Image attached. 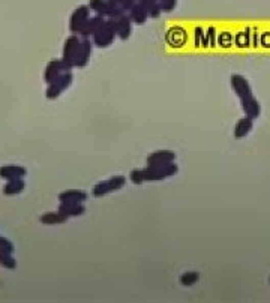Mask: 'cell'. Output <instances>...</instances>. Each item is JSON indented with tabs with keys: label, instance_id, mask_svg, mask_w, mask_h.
I'll return each instance as SVG.
<instances>
[{
	"label": "cell",
	"instance_id": "1",
	"mask_svg": "<svg viewBox=\"0 0 270 303\" xmlns=\"http://www.w3.org/2000/svg\"><path fill=\"white\" fill-rule=\"evenodd\" d=\"M143 170L146 182H161L176 176L179 173V165L176 162H170L165 165H146V168Z\"/></svg>",
	"mask_w": 270,
	"mask_h": 303
},
{
	"label": "cell",
	"instance_id": "2",
	"mask_svg": "<svg viewBox=\"0 0 270 303\" xmlns=\"http://www.w3.org/2000/svg\"><path fill=\"white\" fill-rule=\"evenodd\" d=\"M126 185V177L122 176V174H116V176L108 177L107 180H102L96 183L92 189V195L96 197V198H101V197H105L114 191H119L125 188Z\"/></svg>",
	"mask_w": 270,
	"mask_h": 303
},
{
	"label": "cell",
	"instance_id": "3",
	"mask_svg": "<svg viewBox=\"0 0 270 303\" xmlns=\"http://www.w3.org/2000/svg\"><path fill=\"white\" fill-rule=\"evenodd\" d=\"M116 38H117V35H116V29H114V24H113V20L108 18V20H105V23L101 26V29L95 33V36L92 38L93 39L92 42L98 48H107V47H110L114 42Z\"/></svg>",
	"mask_w": 270,
	"mask_h": 303
},
{
	"label": "cell",
	"instance_id": "4",
	"mask_svg": "<svg viewBox=\"0 0 270 303\" xmlns=\"http://www.w3.org/2000/svg\"><path fill=\"white\" fill-rule=\"evenodd\" d=\"M87 6L90 8V11H93L96 15L105 18V20L114 18V17H117L119 14L125 12L120 6H114V5L108 3L107 0H90Z\"/></svg>",
	"mask_w": 270,
	"mask_h": 303
},
{
	"label": "cell",
	"instance_id": "5",
	"mask_svg": "<svg viewBox=\"0 0 270 303\" xmlns=\"http://www.w3.org/2000/svg\"><path fill=\"white\" fill-rule=\"evenodd\" d=\"M80 42L81 39L77 36V35H72L71 38L66 39L65 42V48H63V66H65V71L69 72L72 68H74V59L77 56V51H78V47H80Z\"/></svg>",
	"mask_w": 270,
	"mask_h": 303
},
{
	"label": "cell",
	"instance_id": "6",
	"mask_svg": "<svg viewBox=\"0 0 270 303\" xmlns=\"http://www.w3.org/2000/svg\"><path fill=\"white\" fill-rule=\"evenodd\" d=\"M72 83V74L69 72H63L62 75H59L56 80H53L50 83L48 90H47V96L50 99H56L60 93H63Z\"/></svg>",
	"mask_w": 270,
	"mask_h": 303
},
{
	"label": "cell",
	"instance_id": "7",
	"mask_svg": "<svg viewBox=\"0 0 270 303\" xmlns=\"http://www.w3.org/2000/svg\"><path fill=\"white\" fill-rule=\"evenodd\" d=\"M230 84H231L233 92H234L236 96L239 98V101L254 95L249 81H248L243 75H240V74H233V75L230 77Z\"/></svg>",
	"mask_w": 270,
	"mask_h": 303
},
{
	"label": "cell",
	"instance_id": "8",
	"mask_svg": "<svg viewBox=\"0 0 270 303\" xmlns=\"http://www.w3.org/2000/svg\"><path fill=\"white\" fill-rule=\"evenodd\" d=\"M111 20H113V24H114V29H116L117 38H120L122 41H126L131 36V33H132V21L129 18V15L126 12H122V14H119L117 17H114Z\"/></svg>",
	"mask_w": 270,
	"mask_h": 303
},
{
	"label": "cell",
	"instance_id": "9",
	"mask_svg": "<svg viewBox=\"0 0 270 303\" xmlns=\"http://www.w3.org/2000/svg\"><path fill=\"white\" fill-rule=\"evenodd\" d=\"M90 18V8L87 5H83L80 8H77L71 17V30L72 33L78 35L81 32V29L87 23V20Z\"/></svg>",
	"mask_w": 270,
	"mask_h": 303
},
{
	"label": "cell",
	"instance_id": "10",
	"mask_svg": "<svg viewBox=\"0 0 270 303\" xmlns=\"http://www.w3.org/2000/svg\"><path fill=\"white\" fill-rule=\"evenodd\" d=\"M92 51H93V42H90V39H81L74 59V68H84L90 60Z\"/></svg>",
	"mask_w": 270,
	"mask_h": 303
},
{
	"label": "cell",
	"instance_id": "11",
	"mask_svg": "<svg viewBox=\"0 0 270 303\" xmlns=\"http://www.w3.org/2000/svg\"><path fill=\"white\" fill-rule=\"evenodd\" d=\"M146 162L148 165H165L170 162H176V152L168 150V149L152 152L148 155Z\"/></svg>",
	"mask_w": 270,
	"mask_h": 303
},
{
	"label": "cell",
	"instance_id": "12",
	"mask_svg": "<svg viewBox=\"0 0 270 303\" xmlns=\"http://www.w3.org/2000/svg\"><path fill=\"white\" fill-rule=\"evenodd\" d=\"M105 23V18L95 15V17H90L87 20V23L84 24V27L81 29V32L78 33V36H81L83 39H90L95 36V33L101 29V26Z\"/></svg>",
	"mask_w": 270,
	"mask_h": 303
},
{
	"label": "cell",
	"instance_id": "13",
	"mask_svg": "<svg viewBox=\"0 0 270 303\" xmlns=\"http://www.w3.org/2000/svg\"><path fill=\"white\" fill-rule=\"evenodd\" d=\"M240 107L245 113V116L251 117V119H258L260 114H261V105L260 102L257 101V98L252 95V96H248L245 99H240Z\"/></svg>",
	"mask_w": 270,
	"mask_h": 303
},
{
	"label": "cell",
	"instance_id": "14",
	"mask_svg": "<svg viewBox=\"0 0 270 303\" xmlns=\"http://www.w3.org/2000/svg\"><path fill=\"white\" fill-rule=\"evenodd\" d=\"M254 128V119L251 117H242L237 120V123L234 125V129H233V135L236 140H242V138H246L249 135V132L252 131Z\"/></svg>",
	"mask_w": 270,
	"mask_h": 303
},
{
	"label": "cell",
	"instance_id": "15",
	"mask_svg": "<svg viewBox=\"0 0 270 303\" xmlns=\"http://www.w3.org/2000/svg\"><path fill=\"white\" fill-rule=\"evenodd\" d=\"M128 15L132 21V24H144L149 20V12L144 6H141L140 3H135L129 11H128Z\"/></svg>",
	"mask_w": 270,
	"mask_h": 303
},
{
	"label": "cell",
	"instance_id": "16",
	"mask_svg": "<svg viewBox=\"0 0 270 303\" xmlns=\"http://www.w3.org/2000/svg\"><path fill=\"white\" fill-rule=\"evenodd\" d=\"M59 212H62L66 216H83L86 213V207L83 203H62L59 207Z\"/></svg>",
	"mask_w": 270,
	"mask_h": 303
},
{
	"label": "cell",
	"instance_id": "17",
	"mask_svg": "<svg viewBox=\"0 0 270 303\" xmlns=\"http://www.w3.org/2000/svg\"><path fill=\"white\" fill-rule=\"evenodd\" d=\"M89 198L87 192L81 191V189H71V191H65L59 195V200L62 203H84Z\"/></svg>",
	"mask_w": 270,
	"mask_h": 303
},
{
	"label": "cell",
	"instance_id": "18",
	"mask_svg": "<svg viewBox=\"0 0 270 303\" xmlns=\"http://www.w3.org/2000/svg\"><path fill=\"white\" fill-rule=\"evenodd\" d=\"M26 174V170L23 167H17V165H8V167H2L0 168V177L6 179V180H14V179H20Z\"/></svg>",
	"mask_w": 270,
	"mask_h": 303
},
{
	"label": "cell",
	"instance_id": "19",
	"mask_svg": "<svg viewBox=\"0 0 270 303\" xmlns=\"http://www.w3.org/2000/svg\"><path fill=\"white\" fill-rule=\"evenodd\" d=\"M137 3H140L141 6H144L148 9L150 18H158L162 14V8L159 5V0H137Z\"/></svg>",
	"mask_w": 270,
	"mask_h": 303
},
{
	"label": "cell",
	"instance_id": "20",
	"mask_svg": "<svg viewBox=\"0 0 270 303\" xmlns=\"http://www.w3.org/2000/svg\"><path fill=\"white\" fill-rule=\"evenodd\" d=\"M68 216L63 215L62 212H57V213H45L44 216H41V222L44 224H63L66 222Z\"/></svg>",
	"mask_w": 270,
	"mask_h": 303
},
{
	"label": "cell",
	"instance_id": "21",
	"mask_svg": "<svg viewBox=\"0 0 270 303\" xmlns=\"http://www.w3.org/2000/svg\"><path fill=\"white\" fill-rule=\"evenodd\" d=\"M24 189V182L21 180V177L20 179H14V180H9V183L5 186V194H8V195H12V194H18V192H21Z\"/></svg>",
	"mask_w": 270,
	"mask_h": 303
},
{
	"label": "cell",
	"instance_id": "22",
	"mask_svg": "<svg viewBox=\"0 0 270 303\" xmlns=\"http://www.w3.org/2000/svg\"><path fill=\"white\" fill-rule=\"evenodd\" d=\"M198 281H200V273L198 272H185L179 278V282H180L182 287H194Z\"/></svg>",
	"mask_w": 270,
	"mask_h": 303
},
{
	"label": "cell",
	"instance_id": "23",
	"mask_svg": "<svg viewBox=\"0 0 270 303\" xmlns=\"http://www.w3.org/2000/svg\"><path fill=\"white\" fill-rule=\"evenodd\" d=\"M129 180H131V183H134V185H143V183L146 182L144 170H138V168L132 170V171L129 173Z\"/></svg>",
	"mask_w": 270,
	"mask_h": 303
},
{
	"label": "cell",
	"instance_id": "24",
	"mask_svg": "<svg viewBox=\"0 0 270 303\" xmlns=\"http://www.w3.org/2000/svg\"><path fill=\"white\" fill-rule=\"evenodd\" d=\"M0 264L5 266V267L14 269V267H15V260L11 257V254H6L3 252V251H0Z\"/></svg>",
	"mask_w": 270,
	"mask_h": 303
},
{
	"label": "cell",
	"instance_id": "25",
	"mask_svg": "<svg viewBox=\"0 0 270 303\" xmlns=\"http://www.w3.org/2000/svg\"><path fill=\"white\" fill-rule=\"evenodd\" d=\"M159 5L162 8V12H171L177 6V0H159Z\"/></svg>",
	"mask_w": 270,
	"mask_h": 303
},
{
	"label": "cell",
	"instance_id": "26",
	"mask_svg": "<svg viewBox=\"0 0 270 303\" xmlns=\"http://www.w3.org/2000/svg\"><path fill=\"white\" fill-rule=\"evenodd\" d=\"M135 3H137V0H120V8H122L125 12H128Z\"/></svg>",
	"mask_w": 270,
	"mask_h": 303
},
{
	"label": "cell",
	"instance_id": "27",
	"mask_svg": "<svg viewBox=\"0 0 270 303\" xmlns=\"http://www.w3.org/2000/svg\"><path fill=\"white\" fill-rule=\"evenodd\" d=\"M108 3L114 5V6H120V0H107Z\"/></svg>",
	"mask_w": 270,
	"mask_h": 303
},
{
	"label": "cell",
	"instance_id": "28",
	"mask_svg": "<svg viewBox=\"0 0 270 303\" xmlns=\"http://www.w3.org/2000/svg\"><path fill=\"white\" fill-rule=\"evenodd\" d=\"M269 284H270V275H269Z\"/></svg>",
	"mask_w": 270,
	"mask_h": 303
}]
</instances>
